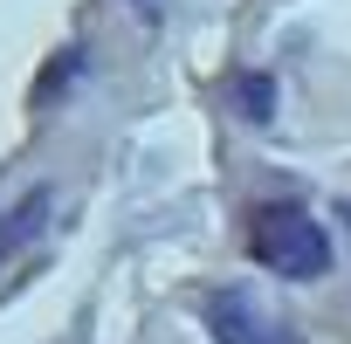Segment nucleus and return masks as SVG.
<instances>
[{
  "label": "nucleus",
  "instance_id": "f257e3e1",
  "mask_svg": "<svg viewBox=\"0 0 351 344\" xmlns=\"http://www.w3.org/2000/svg\"><path fill=\"white\" fill-rule=\"evenodd\" d=\"M248 255H255L269 275H282V282H310V275L330 269V228H324L310 207L282 200V207H262V214H255Z\"/></svg>",
  "mask_w": 351,
  "mask_h": 344
},
{
  "label": "nucleus",
  "instance_id": "f03ea898",
  "mask_svg": "<svg viewBox=\"0 0 351 344\" xmlns=\"http://www.w3.org/2000/svg\"><path fill=\"white\" fill-rule=\"evenodd\" d=\"M200 323H207V337L214 344H303L282 317H269L248 289H214L207 303H200Z\"/></svg>",
  "mask_w": 351,
  "mask_h": 344
},
{
  "label": "nucleus",
  "instance_id": "7ed1b4c3",
  "mask_svg": "<svg viewBox=\"0 0 351 344\" xmlns=\"http://www.w3.org/2000/svg\"><path fill=\"white\" fill-rule=\"evenodd\" d=\"M49 207H56V193H49V186H35V193H21L8 214H0V262H8L14 248H28V241L49 228Z\"/></svg>",
  "mask_w": 351,
  "mask_h": 344
},
{
  "label": "nucleus",
  "instance_id": "20e7f679",
  "mask_svg": "<svg viewBox=\"0 0 351 344\" xmlns=\"http://www.w3.org/2000/svg\"><path fill=\"white\" fill-rule=\"evenodd\" d=\"M234 103H241L248 124H269V110H276V83H269V76H241V83H234Z\"/></svg>",
  "mask_w": 351,
  "mask_h": 344
}]
</instances>
